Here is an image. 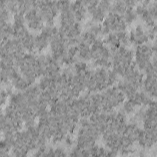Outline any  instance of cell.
<instances>
[{"label": "cell", "mask_w": 157, "mask_h": 157, "mask_svg": "<svg viewBox=\"0 0 157 157\" xmlns=\"http://www.w3.org/2000/svg\"><path fill=\"white\" fill-rule=\"evenodd\" d=\"M123 103V104L122 107L125 111L126 115H132L133 113H134L137 107H136L132 102H131L129 100H127L124 101Z\"/></svg>", "instance_id": "obj_1"}]
</instances>
